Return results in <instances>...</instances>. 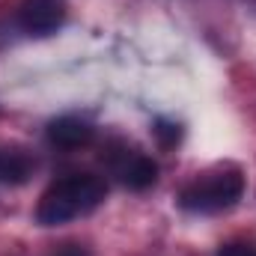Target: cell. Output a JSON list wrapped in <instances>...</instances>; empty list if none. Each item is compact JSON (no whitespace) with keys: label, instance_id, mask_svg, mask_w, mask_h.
<instances>
[{"label":"cell","instance_id":"ba28073f","mask_svg":"<svg viewBox=\"0 0 256 256\" xmlns=\"http://www.w3.org/2000/svg\"><path fill=\"white\" fill-rule=\"evenodd\" d=\"M218 256H256V254H254V248H248V244H238V242H236V244H224Z\"/></svg>","mask_w":256,"mask_h":256},{"label":"cell","instance_id":"3957f363","mask_svg":"<svg viewBox=\"0 0 256 256\" xmlns=\"http://www.w3.org/2000/svg\"><path fill=\"white\" fill-rule=\"evenodd\" d=\"M18 21L30 36H51L66 21V0H21Z\"/></svg>","mask_w":256,"mask_h":256},{"label":"cell","instance_id":"6da1fadb","mask_svg":"<svg viewBox=\"0 0 256 256\" xmlns=\"http://www.w3.org/2000/svg\"><path fill=\"white\" fill-rule=\"evenodd\" d=\"M104 194H108V185L102 176H92V173L66 176L42 194L39 208H36V220L42 226H60L78 214L92 212L104 200Z\"/></svg>","mask_w":256,"mask_h":256},{"label":"cell","instance_id":"7a4b0ae2","mask_svg":"<svg viewBox=\"0 0 256 256\" xmlns=\"http://www.w3.org/2000/svg\"><path fill=\"white\" fill-rule=\"evenodd\" d=\"M244 194V176L238 167H218L212 173L196 176L191 185L179 194V206L200 214H214L224 208H232Z\"/></svg>","mask_w":256,"mask_h":256},{"label":"cell","instance_id":"9c48e42d","mask_svg":"<svg viewBox=\"0 0 256 256\" xmlns=\"http://www.w3.org/2000/svg\"><path fill=\"white\" fill-rule=\"evenodd\" d=\"M54 256H92L86 248H80V244H66V248H60Z\"/></svg>","mask_w":256,"mask_h":256},{"label":"cell","instance_id":"277c9868","mask_svg":"<svg viewBox=\"0 0 256 256\" xmlns=\"http://www.w3.org/2000/svg\"><path fill=\"white\" fill-rule=\"evenodd\" d=\"M114 170H116V176L126 182L128 188H134V191H146L158 179V164L149 155L137 152V149H122L114 158Z\"/></svg>","mask_w":256,"mask_h":256},{"label":"cell","instance_id":"52a82bcc","mask_svg":"<svg viewBox=\"0 0 256 256\" xmlns=\"http://www.w3.org/2000/svg\"><path fill=\"white\" fill-rule=\"evenodd\" d=\"M155 137H158V143L164 146V149H170V146H176L179 143V137H182V131L179 126H173V122H155Z\"/></svg>","mask_w":256,"mask_h":256},{"label":"cell","instance_id":"8992f818","mask_svg":"<svg viewBox=\"0 0 256 256\" xmlns=\"http://www.w3.org/2000/svg\"><path fill=\"white\" fill-rule=\"evenodd\" d=\"M33 176V158L21 149H3L0 152V182L24 185Z\"/></svg>","mask_w":256,"mask_h":256},{"label":"cell","instance_id":"5b68a950","mask_svg":"<svg viewBox=\"0 0 256 256\" xmlns=\"http://www.w3.org/2000/svg\"><path fill=\"white\" fill-rule=\"evenodd\" d=\"M96 137V128L80 116H60L48 126V140L57 149H84Z\"/></svg>","mask_w":256,"mask_h":256}]
</instances>
